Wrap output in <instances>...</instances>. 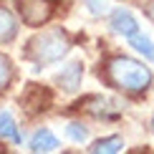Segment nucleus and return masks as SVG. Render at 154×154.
I'll list each match as a JSON object with an SVG mask.
<instances>
[{
  "mask_svg": "<svg viewBox=\"0 0 154 154\" xmlns=\"http://www.w3.org/2000/svg\"><path fill=\"white\" fill-rule=\"evenodd\" d=\"M129 46H131L134 51H137V53H142L146 61H154V43H152L146 35H142L139 30L129 35Z\"/></svg>",
  "mask_w": 154,
  "mask_h": 154,
  "instance_id": "9",
  "label": "nucleus"
},
{
  "mask_svg": "<svg viewBox=\"0 0 154 154\" xmlns=\"http://www.w3.org/2000/svg\"><path fill=\"white\" fill-rule=\"evenodd\" d=\"M86 8L91 15H104L106 10V0H86Z\"/></svg>",
  "mask_w": 154,
  "mask_h": 154,
  "instance_id": "13",
  "label": "nucleus"
},
{
  "mask_svg": "<svg viewBox=\"0 0 154 154\" xmlns=\"http://www.w3.org/2000/svg\"><path fill=\"white\" fill-rule=\"evenodd\" d=\"M111 30L119 33V35H124V38H129L131 33L139 30V23H137V18H134L129 10L119 8V10H114V15H111Z\"/></svg>",
  "mask_w": 154,
  "mask_h": 154,
  "instance_id": "5",
  "label": "nucleus"
},
{
  "mask_svg": "<svg viewBox=\"0 0 154 154\" xmlns=\"http://www.w3.org/2000/svg\"><path fill=\"white\" fill-rule=\"evenodd\" d=\"M53 13L51 0H20V18L28 25H43Z\"/></svg>",
  "mask_w": 154,
  "mask_h": 154,
  "instance_id": "3",
  "label": "nucleus"
},
{
  "mask_svg": "<svg viewBox=\"0 0 154 154\" xmlns=\"http://www.w3.org/2000/svg\"><path fill=\"white\" fill-rule=\"evenodd\" d=\"M152 126H154V121H152Z\"/></svg>",
  "mask_w": 154,
  "mask_h": 154,
  "instance_id": "15",
  "label": "nucleus"
},
{
  "mask_svg": "<svg viewBox=\"0 0 154 154\" xmlns=\"http://www.w3.org/2000/svg\"><path fill=\"white\" fill-rule=\"evenodd\" d=\"M10 79H13V66H10V61L0 53V91L10 83Z\"/></svg>",
  "mask_w": 154,
  "mask_h": 154,
  "instance_id": "12",
  "label": "nucleus"
},
{
  "mask_svg": "<svg viewBox=\"0 0 154 154\" xmlns=\"http://www.w3.org/2000/svg\"><path fill=\"white\" fill-rule=\"evenodd\" d=\"M68 51H71L68 35L56 28V30H46V33L35 35L33 41H30L28 56L35 63H56V61H61Z\"/></svg>",
  "mask_w": 154,
  "mask_h": 154,
  "instance_id": "2",
  "label": "nucleus"
},
{
  "mask_svg": "<svg viewBox=\"0 0 154 154\" xmlns=\"http://www.w3.org/2000/svg\"><path fill=\"white\" fill-rule=\"evenodd\" d=\"M81 76H83V63H68V66H63V71L58 73V86L63 88V91H68V94H73V91H79V86H81Z\"/></svg>",
  "mask_w": 154,
  "mask_h": 154,
  "instance_id": "4",
  "label": "nucleus"
},
{
  "mask_svg": "<svg viewBox=\"0 0 154 154\" xmlns=\"http://www.w3.org/2000/svg\"><path fill=\"white\" fill-rule=\"evenodd\" d=\"M146 13H149V18H152V20H154V0H152V3H149V8H146Z\"/></svg>",
  "mask_w": 154,
  "mask_h": 154,
  "instance_id": "14",
  "label": "nucleus"
},
{
  "mask_svg": "<svg viewBox=\"0 0 154 154\" xmlns=\"http://www.w3.org/2000/svg\"><path fill=\"white\" fill-rule=\"evenodd\" d=\"M18 33V20L8 8H0V43H10Z\"/></svg>",
  "mask_w": 154,
  "mask_h": 154,
  "instance_id": "8",
  "label": "nucleus"
},
{
  "mask_svg": "<svg viewBox=\"0 0 154 154\" xmlns=\"http://www.w3.org/2000/svg\"><path fill=\"white\" fill-rule=\"evenodd\" d=\"M121 146H124L121 137H106V139L94 142L91 152H94V154H116V152H121Z\"/></svg>",
  "mask_w": 154,
  "mask_h": 154,
  "instance_id": "10",
  "label": "nucleus"
},
{
  "mask_svg": "<svg viewBox=\"0 0 154 154\" xmlns=\"http://www.w3.org/2000/svg\"><path fill=\"white\" fill-rule=\"evenodd\" d=\"M61 146V142L53 137V131L51 129H38L33 134V139H30V152H56Z\"/></svg>",
  "mask_w": 154,
  "mask_h": 154,
  "instance_id": "6",
  "label": "nucleus"
},
{
  "mask_svg": "<svg viewBox=\"0 0 154 154\" xmlns=\"http://www.w3.org/2000/svg\"><path fill=\"white\" fill-rule=\"evenodd\" d=\"M106 76H109V81L114 86H119L121 91H129V94L146 91L149 83H152V71L142 61L126 58V56H116V58L109 61Z\"/></svg>",
  "mask_w": 154,
  "mask_h": 154,
  "instance_id": "1",
  "label": "nucleus"
},
{
  "mask_svg": "<svg viewBox=\"0 0 154 154\" xmlns=\"http://www.w3.org/2000/svg\"><path fill=\"white\" fill-rule=\"evenodd\" d=\"M0 137L10 139V142H15V144L23 142L20 131H18V126H15V119H13V114L8 109H0Z\"/></svg>",
  "mask_w": 154,
  "mask_h": 154,
  "instance_id": "7",
  "label": "nucleus"
},
{
  "mask_svg": "<svg viewBox=\"0 0 154 154\" xmlns=\"http://www.w3.org/2000/svg\"><path fill=\"white\" fill-rule=\"evenodd\" d=\"M66 134H68V139L76 142V144H83L88 139V129L83 124H79V121H71V124L66 126Z\"/></svg>",
  "mask_w": 154,
  "mask_h": 154,
  "instance_id": "11",
  "label": "nucleus"
}]
</instances>
